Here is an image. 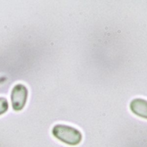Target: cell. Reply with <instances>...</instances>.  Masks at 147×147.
<instances>
[{"label":"cell","instance_id":"6da1fadb","mask_svg":"<svg viewBox=\"0 0 147 147\" xmlns=\"http://www.w3.org/2000/svg\"><path fill=\"white\" fill-rule=\"evenodd\" d=\"M52 133L55 138L69 145L79 144L82 139V134L79 130L66 125H55Z\"/></svg>","mask_w":147,"mask_h":147},{"label":"cell","instance_id":"7a4b0ae2","mask_svg":"<svg viewBox=\"0 0 147 147\" xmlns=\"http://www.w3.org/2000/svg\"><path fill=\"white\" fill-rule=\"evenodd\" d=\"M27 98H28L27 88L23 84H17L13 88L11 94L12 108L15 111L22 110L26 104Z\"/></svg>","mask_w":147,"mask_h":147},{"label":"cell","instance_id":"3957f363","mask_svg":"<svg viewBox=\"0 0 147 147\" xmlns=\"http://www.w3.org/2000/svg\"><path fill=\"white\" fill-rule=\"evenodd\" d=\"M130 108L134 114L147 119V100L134 99L130 104Z\"/></svg>","mask_w":147,"mask_h":147},{"label":"cell","instance_id":"277c9868","mask_svg":"<svg viewBox=\"0 0 147 147\" xmlns=\"http://www.w3.org/2000/svg\"><path fill=\"white\" fill-rule=\"evenodd\" d=\"M8 108H9V105L7 100L4 97H0V115L6 113Z\"/></svg>","mask_w":147,"mask_h":147}]
</instances>
